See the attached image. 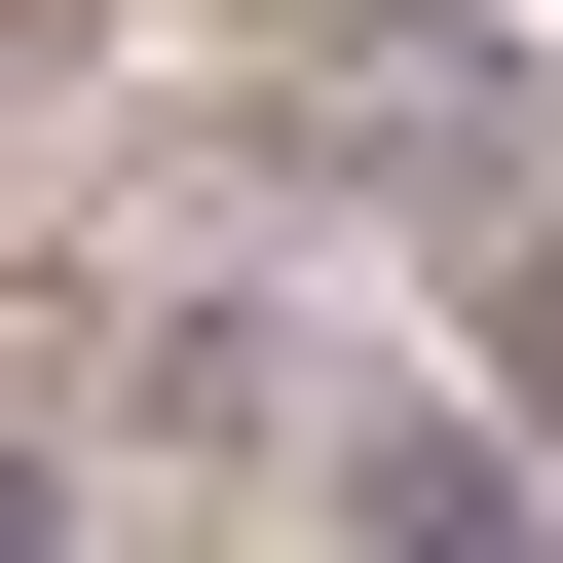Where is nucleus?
<instances>
[{"label": "nucleus", "mask_w": 563, "mask_h": 563, "mask_svg": "<svg viewBox=\"0 0 563 563\" xmlns=\"http://www.w3.org/2000/svg\"><path fill=\"white\" fill-rule=\"evenodd\" d=\"M451 339H488V451H563V225H488V263H451Z\"/></svg>", "instance_id": "nucleus-4"}, {"label": "nucleus", "mask_w": 563, "mask_h": 563, "mask_svg": "<svg viewBox=\"0 0 563 563\" xmlns=\"http://www.w3.org/2000/svg\"><path fill=\"white\" fill-rule=\"evenodd\" d=\"M113 413H151V451H301V339H263V301H151Z\"/></svg>", "instance_id": "nucleus-3"}, {"label": "nucleus", "mask_w": 563, "mask_h": 563, "mask_svg": "<svg viewBox=\"0 0 563 563\" xmlns=\"http://www.w3.org/2000/svg\"><path fill=\"white\" fill-rule=\"evenodd\" d=\"M0 563H76V451H0Z\"/></svg>", "instance_id": "nucleus-5"}, {"label": "nucleus", "mask_w": 563, "mask_h": 563, "mask_svg": "<svg viewBox=\"0 0 563 563\" xmlns=\"http://www.w3.org/2000/svg\"><path fill=\"white\" fill-rule=\"evenodd\" d=\"M225 113L263 151H301V188H376V225H563L526 188V38H488V0H301V38H225Z\"/></svg>", "instance_id": "nucleus-1"}, {"label": "nucleus", "mask_w": 563, "mask_h": 563, "mask_svg": "<svg viewBox=\"0 0 563 563\" xmlns=\"http://www.w3.org/2000/svg\"><path fill=\"white\" fill-rule=\"evenodd\" d=\"M339 563H563V488H526L488 413H376V451H339Z\"/></svg>", "instance_id": "nucleus-2"}]
</instances>
